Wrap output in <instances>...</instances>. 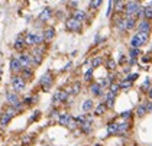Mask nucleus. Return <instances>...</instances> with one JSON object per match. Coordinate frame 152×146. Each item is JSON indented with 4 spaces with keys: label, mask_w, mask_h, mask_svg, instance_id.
<instances>
[{
    "label": "nucleus",
    "mask_w": 152,
    "mask_h": 146,
    "mask_svg": "<svg viewBox=\"0 0 152 146\" xmlns=\"http://www.w3.org/2000/svg\"><path fill=\"white\" fill-rule=\"evenodd\" d=\"M18 113H19V112H18L15 107H9V109L4 112V114H7L9 117H13V116H15V114H18Z\"/></svg>",
    "instance_id": "34"
},
{
    "label": "nucleus",
    "mask_w": 152,
    "mask_h": 146,
    "mask_svg": "<svg viewBox=\"0 0 152 146\" xmlns=\"http://www.w3.org/2000/svg\"><path fill=\"white\" fill-rule=\"evenodd\" d=\"M51 16H52V10H51V7H45L42 13L39 15V20L41 22H47L48 19H51Z\"/></svg>",
    "instance_id": "14"
},
{
    "label": "nucleus",
    "mask_w": 152,
    "mask_h": 146,
    "mask_svg": "<svg viewBox=\"0 0 152 146\" xmlns=\"http://www.w3.org/2000/svg\"><path fill=\"white\" fill-rule=\"evenodd\" d=\"M13 48H15L16 51H20V52L25 49V38L22 36V35H19V36H18L16 42L13 44Z\"/></svg>",
    "instance_id": "13"
},
{
    "label": "nucleus",
    "mask_w": 152,
    "mask_h": 146,
    "mask_svg": "<svg viewBox=\"0 0 152 146\" xmlns=\"http://www.w3.org/2000/svg\"><path fill=\"white\" fill-rule=\"evenodd\" d=\"M100 4H102V1H100V0H96V1H90V7H91V9H97V7H99Z\"/></svg>",
    "instance_id": "41"
},
{
    "label": "nucleus",
    "mask_w": 152,
    "mask_h": 146,
    "mask_svg": "<svg viewBox=\"0 0 152 146\" xmlns=\"http://www.w3.org/2000/svg\"><path fill=\"white\" fill-rule=\"evenodd\" d=\"M71 67H72V62H68V64H67V67L64 68V71H67V69H70Z\"/></svg>",
    "instance_id": "45"
},
{
    "label": "nucleus",
    "mask_w": 152,
    "mask_h": 146,
    "mask_svg": "<svg viewBox=\"0 0 152 146\" xmlns=\"http://www.w3.org/2000/svg\"><path fill=\"white\" fill-rule=\"evenodd\" d=\"M143 19H148V22L152 19V9H151V6L143 7Z\"/></svg>",
    "instance_id": "25"
},
{
    "label": "nucleus",
    "mask_w": 152,
    "mask_h": 146,
    "mask_svg": "<svg viewBox=\"0 0 152 146\" xmlns=\"http://www.w3.org/2000/svg\"><path fill=\"white\" fill-rule=\"evenodd\" d=\"M38 101V97H26L23 100L25 104H28V106H31V104H34V103H36Z\"/></svg>",
    "instance_id": "36"
},
{
    "label": "nucleus",
    "mask_w": 152,
    "mask_h": 146,
    "mask_svg": "<svg viewBox=\"0 0 152 146\" xmlns=\"http://www.w3.org/2000/svg\"><path fill=\"white\" fill-rule=\"evenodd\" d=\"M10 69H12V72H20L22 71V67H20L18 58H13L12 61H10Z\"/></svg>",
    "instance_id": "19"
},
{
    "label": "nucleus",
    "mask_w": 152,
    "mask_h": 146,
    "mask_svg": "<svg viewBox=\"0 0 152 146\" xmlns=\"http://www.w3.org/2000/svg\"><path fill=\"white\" fill-rule=\"evenodd\" d=\"M90 91H91V94H94V96H102L103 94V88L99 85V82H93L90 85Z\"/></svg>",
    "instance_id": "18"
},
{
    "label": "nucleus",
    "mask_w": 152,
    "mask_h": 146,
    "mask_svg": "<svg viewBox=\"0 0 152 146\" xmlns=\"http://www.w3.org/2000/svg\"><path fill=\"white\" fill-rule=\"evenodd\" d=\"M12 87L15 91H22L26 87V81L20 75H15L12 78Z\"/></svg>",
    "instance_id": "5"
},
{
    "label": "nucleus",
    "mask_w": 152,
    "mask_h": 146,
    "mask_svg": "<svg viewBox=\"0 0 152 146\" xmlns=\"http://www.w3.org/2000/svg\"><path fill=\"white\" fill-rule=\"evenodd\" d=\"M138 77H139L138 74H130V75H128V77H125V80H126V81H129V82H132V81H135Z\"/></svg>",
    "instance_id": "39"
},
{
    "label": "nucleus",
    "mask_w": 152,
    "mask_h": 146,
    "mask_svg": "<svg viewBox=\"0 0 152 146\" xmlns=\"http://www.w3.org/2000/svg\"><path fill=\"white\" fill-rule=\"evenodd\" d=\"M143 107H145L146 112H152V101H146V103L143 104Z\"/></svg>",
    "instance_id": "42"
},
{
    "label": "nucleus",
    "mask_w": 152,
    "mask_h": 146,
    "mask_svg": "<svg viewBox=\"0 0 152 146\" xmlns=\"http://www.w3.org/2000/svg\"><path fill=\"white\" fill-rule=\"evenodd\" d=\"M130 116H132V112H130V110H128V112H123V113H122V117H123V119H129Z\"/></svg>",
    "instance_id": "43"
},
{
    "label": "nucleus",
    "mask_w": 152,
    "mask_h": 146,
    "mask_svg": "<svg viewBox=\"0 0 152 146\" xmlns=\"http://www.w3.org/2000/svg\"><path fill=\"white\" fill-rule=\"evenodd\" d=\"M129 54H130V56H132V59H136V58H138V56L140 55V49H136V48H132Z\"/></svg>",
    "instance_id": "32"
},
{
    "label": "nucleus",
    "mask_w": 152,
    "mask_h": 146,
    "mask_svg": "<svg viewBox=\"0 0 152 146\" xmlns=\"http://www.w3.org/2000/svg\"><path fill=\"white\" fill-rule=\"evenodd\" d=\"M136 114H138L139 117H143V116L146 114V110H145V107H143V106H138V109H136Z\"/></svg>",
    "instance_id": "35"
},
{
    "label": "nucleus",
    "mask_w": 152,
    "mask_h": 146,
    "mask_svg": "<svg viewBox=\"0 0 152 146\" xmlns=\"http://www.w3.org/2000/svg\"><path fill=\"white\" fill-rule=\"evenodd\" d=\"M10 120H12V117H9L7 114L3 113V114L0 116V127H6L7 124L10 123Z\"/></svg>",
    "instance_id": "21"
},
{
    "label": "nucleus",
    "mask_w": 152,
    "mask_h": 146,
    "mask_svg": "<svg viewBox=\"0 0 152 146\" xmlns=\"http://www.w3.org/2000/svg\"><path fill=\"white\" fill-rule=\"evenodd\" d=\"M149 85H151V82H149V80H146V81H145V84H143V85H142V90L148 91V90H149V88H148V87H149Z\"/></svg>",
    "instance_id": "44"
},
{
    "label": "nucleus",
    "mask_w": 152,
    "mask_h": 146,
    "mask_svg": "<svg viewBox=\"0 0 152 146\" xmlns=\"http://www.w3.org/2000/svg\"><path fill=\"white\" fill-rule=\"evenodd\" d=\"M148 96H149V99H152V87L148 90Z\"/></svg>",
    "instance_id": "46"
},
{
    "label": "nucleus",
    "mask_w": 152,
    "mask_h": 146,
    "mask_svg": "<svg viewBox=\"0 0 152 146\" xmlns=\"http://www.w3.org/2000/svg\"><path fill=\"white\" fill-rule=\"evenodd\" d=\"M102 64H103V58H100V56H96V58H93V59H91V68L100 67Z\"/></svg>",
    "instance_id": "27"
},
{
    "label": "nucleus",
    "mask_w": 152,
    "mask_h": 146,
    "mask_svg": "<svg viewBox=\"0 0 152 146\" xmlns=\"http://www.w3.org/2000/svg\"><path fill=\"white\" fill-rule=\"evenodd\" d=\"M136 26V18H125V31H132Z\"/></svg>",
    "instance_id": "12"
},
{
    "label": "nucleus",
    "mask_w": 152,
    "mask_h": 146,
    "mask_svg": "<svg viewBox=\"0 0 152 146\" xmlns=\"http://www.w3.org/2000/svg\"><path fill=\"white\" fill-rule=\"evenodd\" d=\"M106 110H107V107H106L104 103H100L97 107H96V110H94V114L96 116H103L106 113Z\"/></svg>",
    "instance_id": "20"
},
{
    "label": "nucleus",
    "mask_w": 152,
    "mask_h": 146,
    "mask_svg": "<svg viewBox=\"0 0 152 146\" xmlns=\"http://www.w3.org/2000/svg\"><path fill=\"white\" fill-rule=\"evenodd\" d=\"M80 91H81V84L77 81V82H74V84H72V87H71V90H68V93H71L72 96H77Z\"/></svg>",
    "instance_id": "22"
},
{
    "label": "nucleus",
    "mask_w": 152,
    "mask_h": 146,
    "mask_svg": "<svg viewBox=\"0 0 152 146\" xmlns=\"http://www.w3.org/2000/svg\"><path fill=\"white\" fill-rule=\"evenodd\" d=\"M42 36H44V41H47V42H49V41H52L54 38H55V29L54 28H45L44 29V32H42Z\"/></svg>",
    "instance_id": "10"
},
{
    "label": "nucleus",
    "mask_w": 152,
    "mask_h": 146,
    "mask_svg": "<svg viewBox=\"0 0 152 146\" xmlns=\"http://www.w3.org/2000/svg\"><path fill=\"white\" fill-rule=\"evenodd\" d=\"M68 4H70V6H77V1H70Z\"/></svg>",
    "instance_id": "48"
},
{
    "label": "nucleus",
    "mask_w": 152,
    "mask_h": 146,
    "mask_svg": "<svg viewBox=\"0 0 152 146\" xmlns=\"http://www.w3.org/2000/svg\"><path fill=\"white\" fill-rule=\"evenodd\" d=\"M99 85L102 87V88H104V87H107V85H110V81L107 78H104V80H102L100 82H99Z\"/></svg>",
    "instance_id": "40"
},
{
    "label": "nucleus",
    "mask_w": 152,
    "mask_h": 146,
    "mask_svg": "<svg viewBox=\"0 0 152 146\" xmlns=\"http://www.w3.org/2000/svg\"><path fill=\"white\" fill-rule=\"evenodd\" d=\"M39 84H41V87H42V90L44 91H48L51 88V85L54 84V77L51 75V72H47L42 78L39 80Z\"/></svg>",
    "instance_id": "4"
},
{
    "label": "nucleus",
    "mask_w": 152,
    "mask_h": 146,
    "mask_svg": "<svg viewBox=\"0 0 152 146\" xmlns=\"http://www.w3.org/2000/svg\"><path fill=\"white\" fill-rule=\"evenodd\" d=\"M68 100V91L59 90L54 94V103H65Z\"/></svg>",
    "instance_id": "7"
},
{
    "label": "nucleus",
    "mask_w": 152,
    "mask_h": 146,
    "mask_svg": "<svg viewBox=\"0 0 152 146\" xmlns=\"http://www.w3.org/2000/svg\"><path fill=\"white\" fill-rule=\"evenodd\" d=\"M129 123L128 122H122V123H117V135H126L129 130Z\"/></svg>",
    "instance_id": "15"
},
{
    "label": "nucleus",
    "mask_w": 152,
    "mask_h": 146,
    "mask_svg": "<svg viewBox=\"0 0 152 146\" xmlns=\"http://www.w3.org/2000/svg\"><path fill=\"white\" fill-rule=\"evenodd\" d=\"M151 32V23L148 20H142L138 23V34H148Z\"/></svg>",
    "instance_id": "8"
},
{
    "label": "nucleus",
    "mask_w": 152,
    "mask_h": 146,
    "mask_svg": "<svg viewBox=\"0 0 152 146\" xmlns=\"http://www.w3.org/2000/svg\"><path fill=\"white\" fill-rule=\"evenodd\" d=\"M6 100H7V103L10 104V107H15L16 110H19V109H20V99H19L18 93H15V91H9V93L6 94Z\"/></svg>",
    "instance_id": "2"
},
{
    "label": "nucleus",
    "mask_w": 152,
    "mask_h": 146,
    "mask_svg": "<svg viewBox=\"0 0 152 146\" xmlns=\"http://www.w3.org/2000/svg\"><path fill=\"white\" fill-rule=\"evenodd\" d=\"M149 6H151V9H152V1H151V3H149Z\"/></svg>",
    "instance_id": "49"
},
{
    "label": "nucleus",
    "mask_w": 152,
    "mask_h": 146,
    "mask_svg": "<svg viewBox=\"0 0 152 146\" xmlns=\"http://www.w3.org/2000/svg\"><path fill=\"white\" fill-rule=\"evenodd\" d=\"M115 99H116V96H115V94H113V93H110V91H109V93H107V96H106V107H109V109H112V107H113V106H115Z\"/></svg>",
    "instance_id": "16"
},
{
    "label": "nucleus",
    "mask_w": 152,
    "mask_h": 146,
    "mask_svg": "<svg viewBox=\"0 0 152 146\" xmlns=\"http://www.w3.org/2000/svg\"><path fill=\"white\" fill-rule=\"evenodd\" d=\"M34 77V72H32V69L31 68H28V69H23L22 71V78H26V80H31Z\"/></svg>",
    "instance_id": "28"
},
{
    "label": "nucleus",
    "mask_w": 152,
    "mask_h": 146,
    "mask_svg": "<svg viewBox=\"0 0 152 146\" xmlns=\"http://www.w3.org/2000/svg\"><path fill=\"white\" fill-rule=\"evenodd\" d=\"M45 41H44V36H42V34L39 35H35V45H41V44H44Z\"/></svg>",
    "instance_id": "37"
},
{
    "label": "nucleus",
    "mask_w": 152,
    "mask_h": 146,
    "mask_svg": "<svg viewBox=\"0 0 152 146\" xmlns=\"http://www.w3.org/2000/svg\"><path fill=\"white\" fill-rule=\"evenodd\" d=\"M107 133L109 135H117V123H109V126H107Z\"/></svg>",
    "instance_id": "26"
},
{
    "label": "nucleus",
    "mask_w": 152,
    "mask_h": 146,
    "mask_svg": "<svg viewBox=\"0 0 152 146\" xmlns=\"http://www.w3.org/2000/svg\"><path fill=\"white\" fill-rule=\"evenodd\" d=\"M71 120H72V119H71V116L68 113H64V114H61L58 117V123L62 124V126H68Z\"/></svg>",
    "instance_id": "17"
},
{
    "label": "nucleus",
    "mask_w": 152,
    "mask_h": 146,
    "mask_svg": "<svg viewBox=\"0 0 152 146\" xmlns=\"http://www.w3.org/2000/svg\"><path fill=\"white\" fill-rule=\"evenodd\" d=\"M119 87H120V88H123V90H128V88L132 87V82H129V81H126V80H123V81L119 84Z\"/></svg>",
    "instance_id": "33"
},
{
    "label": "nucleus",
    "mask_w": 152,
    "mask_h": 146,
    "mask_svg": "<svg viewBox=\"0 0 152 146\" xmlns=\"http://www.w3.org/2000/svg\"><path fill=\"white\" fill-rule=\"evenodd\" d=\"M65 26H67V29H68V31H71V32H81V29H83V25H81V23L77 22V20H74L72 18L67 19Z\"/></svg>",
    "instance_id": "6"
},
{
    "label": "nucleus",
    "mask_w": 152,
    "mask_h": 146,
    "mask_svg": "<svg viewBox=\"0 0 152 146\" xmlns=\"http://www.w3.org/2000/svg\"><path fill=\"white\" fill-rule=\"evenodd\" d=\"M91 123H93V122H91V117H87V119H86V120H84V122L80 124L83 133H87V135H88V133H91V130H93Z\"/></svg>",
    "instance_id": "9"
},
{
    "label": "nucleus",
    "mask_w": 152,
    "mask_h": 146,
    "mask_svg": "<svg viewBox=\"0 0 152 146\" xmlns=\"http://www.w3.org/2000/svg\"><path fill=\"white\" fill-rule=\"evenodd\" d=\"M140 9V4L138 1H128L125 6V12H126V18H132L135 16Z\"/></svg>",
    "instance_id": "3"
},
{
    "label": "nucleus",
    "mask_w": 152,
    "mask_h": 146,
    "mask_svg": "<svg viewBox=\"0 0 152 146\" xmlns=\"http://www.w3.org/2000/svg\"><path fill=\"white\" fill-rule=\"evenodd\" d=\"M109 87H110V93H113L115 96H116V94H117V91L120 90V87H119V84H116V82H110V85H109Z\"/></svg>",
    "instance_id": "31"
},
{
    "label": "nucleus",
    "mask_w": 152,
    "mask_h": 146,
    "mask_svg": "<svg viewBox=\"0 0 152 146\" xmlns=\"http://www.w3.org/2000/svg\"><path fill=\"white\" fill-rule=\"evenodd\" d=\"M116 61H113V59H109L107 61V64H106V68L109 69V71H115L116 69Z\"/></svg>",
    "instance_id": "29"
},
{
    "label": "nucleus",
    "mask_w": 152,
    "mask_h": 146,
    "mask_svg": "<svg viewBox=\"0 0 152 146\" xmlns=\"http://www.w3.org/2000/svg\"><path fill=\"white\" fill-rule=\"evenodd\" d=\"M25 45H29V46L35 45V35L34 34H28L26 35V38H25Z\"/></svg>",
    "instance_id": "23"
},
{
    "label": "nucleus",
    "mask_w": 152,
    "mask_h": 146,
    "mask_svg": "<svg viewBox=\"0 0 152 146\" xmlns=\"http://www.w3.org/2000/svg\"><path fill=\"white\" fill-rule=\"evenodd\" d=\"M142 61H143V62H148V61H149V58H148V56H143V58H142Z\"/></svg>",
    "instance_id": "47"
},
{
    "label": "nucleus",
    "mask_w": 152,
    "mask_h": 146,
    "mask_svg": "<svg viewBox=\"0 0 152 146\" xmlns=\"http://www.w3.org/2000/svg\"><path fill=\"white\" fill-rule=\"evenodd\" d=\"M96 146H102V145H99V143H97V145H96Z\"/></svg>",
    "instance_id": "50"
},
{
    "label": "nucleus",
    "mask_w": 152,
    "mask_h": 146,
    "mask_svg": "<svg viewBox=\"0 0 152 146\" xmlns=\"http://www.w3.org/2000/svg\"><path fill=\"white\" fill-rule=\"evenodd\" d=\"M149 39V35L148 34H135L130 39V45L136 49H140V46H143Z\"/></svg>",
    "instance_id": "1"
},
{
    "label": "nucleus",
    "mask_w": 152,
    "mask_h": 146,
    "mask_svg": "<svg viewBox=\"0 0 152 146\" xmlns=\"http://www.w3.org/2000/svg\"><path fill=\"white\" fill-rule=\"evenodd\" d=\"M72 19L81 23L87 19V15H86V12L84 10H78V9H77V10H74V13H72Z\"/></svg>",
    "instance_id": "11"
},
{
    "label": "nucleus",
    "mask_w": 152,
    "mask_h": 146,
    "mask_svg": "<svg viewBox=\"0 0 152 146\" xmlns=\"http://www.w3.org/2000/svg\"><path fill=\"white\" fill-rule=\"evenodd\" d=\"M93 107H94L93 100H86L83 103V110H84V112H91Z\"/></svg>",
    "instance_id": "24"
},
{
    "label": "nucleus",
    "mask_w": 152,
    "mask_h": 146,
    "mask_svg": "<svg viewBox=\"0 0 152 146\" xmlns=\"http://www.w3.org/2000/svg\"><path fill=\"white\" fill-rule=\"evenodd\" d=\"M113 4L116 6V12L125 10V6H126V3H125V1H113Z\"/></svg>",
    "instance_id": "30"
},
{
    "label": "nucleus",
    "mask_w": 152,
    "mask_h": 146,
    "mask_svg": "<svg viewBox=\"0 0 152 146\" xmlns=\"http://www.w3.org/2000/svg\"><path fill=\"white\" fill-rule=\"evenodd\" d=\"M91 78H93V68H90V69L86 72V75H84V80H86V81H90Z\"/></svg>",
    "instance_id": "38"
}]
</instances>
